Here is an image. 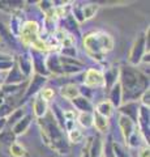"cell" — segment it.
Returning a JSON list of instances; mask_svg holds the SVG:
<instances>
[{
	"label": "cell",
	"mask_w": 150,
	"mask_h": 157,
	"mask_svg": "<svg viewBox=\"0 0 150 157\" xmlns=\"http://www.w3.org/2000/svg\"><path fill=\"white\" fill-rule=\"evenodd\" d=\"M88 153L89 157H102L103 155V141L101 137L95 136L93 137L91 143L88 147Z\"/></svg>",
	"instance_id": "ffe728a7"
},
{
	"label": "cell",
	"mask_w": 150,
	"mask_h": 157,
	"mask_svg": "<svg viewBox=\"0 0 150 157\" xmlns=\"http://www.w3.org/2000/svg\"><path fill=\"white\" fill-rule=\"evenodd\" d=\"M93 126L99 132H106L108 128V119L98 114V113L93 111Z\"/></svg>",
	"instance_id": "484cf974"
},
{
	"label": "cell",
	"mask_w": 150,
	"mask_h": 157,
	"mask_svg": "<svg viewBox=\"0 0 150 157\" xmlns=\"http://www.w3.org/2000/svg\"><path fill=\"white\" fill-rule=\"evenodd\" d=\"M17 67L26 78H30L33 76V60L30 56V52H22L17 58Z\"/></svg>",
	"instance_id": "30bf717a"
},
{
	"label": "cell",
	"mask_w": 150,
	"mask_h": 157,
	"mask_svg": "<svg viewBox=\"0 0 150 157\" xmlns=\"http://www.w3.org/2000/svg\"><path fill=\"white\" fill-rule=\"evenodd\" d=\"M59 60L61 63L63 68V75H73V73H79L82 68L85 67V64L81 60H79L77 58H64L59 56Z\"/></svg>",
	"instance_id": "52a82bcc"
},
{
	"label": "cell",
	"mask_w": 150,
	"mask_h": 157,
	"mask_svg": "<svg viewBox=\"0 0 150 157\" xmlns=\"http://www.w3.org/2000/svg\"><path fill=\"white\" fill-rule=\"evenodd\" d=\"M98 33V38H99V42H101V46H102V50L103 52H108L114 48V39L112 37L110 36L108 33L106 32H97Z\"/></svg>",
	"instance_id": "603a6c76"
},
{
	"label": "cell",
	"mask_w": 150,
	"mask_h": 157,
	"mask_svg": "<svg viewBox=\"0 0 150 157\" xmlns=\"http://www.w3.org/2000/svg\"><path fill=\"white\" fill-rule=\"evenodd\" d=\"M141 141H142V136H141V134H140V131H138V127H136V130L133 131V134L130 135V137L128 139L127 144L130 147V148H137V147L140 148Z\"/></svg>",
	"instance_id": "e575fe53"
},
{
	"label": "cell",
	"mask_w": 150,
	"mask_h": 157,
	"mask_svg": "<svg viewBox=\"0 0 150 157\" xmlns=\"http://www.w3.org/2000/svg\"><path fill=\"white\" fill-rule=\"evenodd\" d=\"M0 42H2V39H0Z\"/></svg>",
	"instance_id": "9f6ffc18"
},
{
	"label": "cell",
	"mask_w": 150,
	"mask_h": 157,
	"mask_svg": "<svg viewBox=\"0 0 150 157\" xmlns=\"http://www.w3.org/2000/svg\"><path fill=\"white\" fill-rule=\"evenodd\" d=\"M38 94H39L43 100H45L46 102L47 101H50V100H52V98H54V96H55V92H54V89H52V88H43V89L38 93Z\"/></svg>",
	"instance_id": "60d3db41"
},
{
	"label": "cell",
	"mask_w": 150,
	"mask_h": 157,
	"mask_svg": "<svg viewBox=\"0 0 150 157\" xmlns=\"http://www.w3.org/2000/svg\"><path fill=\"white\" fill-rule=\"evenodd\" d=\"M13 106L11 104H5V102H3L2 105H0V118H8L9 114L13 111Z\"/></svg>",
	"instance_id": "ab89813d"
},
{
	"label": "cell",
	"mask_w": 150,
	"mask_h": 157,
	"mask_svg": "<svg viewBox=\"0 0 150 157\" xmlns=\"http://www.w3.org/2000/svg\"><path fill=\"white\" fill-rule=\"evenodd\" d=\"M26 81V77L22 75L20 68L17 67V64L14 63L13 67L8 71L7 77L4 78V84H22Z\"/></svg>",
	"instance_id": "e0dca14e"
},
{
	"label": "cell",
	"mask_w": 150,
	"mask_h": 157,
	"mask_svg": "<svg viewBox=\"0 0 150 157\" xmlns=\"http://www.w3.org/2000/svg\"><path fill=\"white\" fill-rule=\"evenodd\" d=\"M103 75V85L106 89L110 90L116 82L119 81V75H120V68L119 67H110Z\"/></svg>",
	"instance_id": "9a60e30c"
},
{
	"label": "cell",
	"mask_w": 150,
	"mask_h": 157,
	"mask_svg": "<svg viewBox=\"0 0 150 157\" xmlns=\"http://www.w3.org/2000/svg\"><path fill=\"white\" fill-rule=\"evenodd\" d=\"M9 60H13L12 55L5 54V52H0V62H9Z\"/></svg>",
	"instance_id": "c3c4849f"
},
{
	"label": "cell",
	"mask_w": 150,
	"mask_h": 157,
	"mask_svg": "<svg viewBox=\"0 0 150 157\" xmlns=\"http://www.w3.org/2000/svg\"><path fill=\"white\" fill-rule=\"evenodd\" d=\"M119 82L123 90V101L125 102L136 101L149 89V77L132 66L120 68Z\"/></svg>",
	"instance_id": "6da1fadb"
},
{
	"label": "cell",
	"mask_w": 150,
	"mask_h": 157,
	"mask_svg": "<svg viewBox=\"0 0 150 157\" xmlns=\"http://www.w3.org/2000/svg\"><path fill=\"white\" fill-rule=\"evenodd\" d=\"M60 56H64V58H76L77 55V50L75 46H71V47H61L60 50Z\"/></svg>",
	"instance_id": "f35d334b"
},
{
	"label": "cell",
	"mask_w": 150,
	"mask_h": 157,
	"mask_svg": "<svg viewBox=\"0 0 150 157\" xmlns=\"http://www.w3.org/2000/svg\"><path fill=\"white\" fill-rule=\"evenodd\" d=\"M9 152H11V155L13 157H26L27 156V151L21 144H18L17 141H14L13 144L9 145Z\"/></svg>",
	"instance_id": "836d02e7"
},
{
	"label": "cell",
	"mask_w": 150,
	"mask_h": 157,
	"mask_svg": "<svg viewBox=\"0 0 150 157\" xmlns=\"http://www.w3.org/2000/svg\"><path fill=\"white\" fill-rule=\"evenodd\" d=\"M77 121L82 127L89 128L93 126V113H80L77 117Z\"/></svg>",
	"instance_id": "d6a6232c"
},
{
	"label": "cell",
	"mask_w": 150,
	"mask_h": 157,
	"mask_svg": "<svg viewBox=\"0 0 150 157\" xmlns=\"http://www.w3.org/2000/svg\"><path fill=\"white\" fill-rule=\"evenodd\" d=\"M0 98H3V94H2V92H0Z\"/></svg>",
	"instance_id": "f5cc1de1"
},
{
	"label": "cell",
	"mask_w": 150,
	"mask_h": 157,
	"mask_svg": "<svg viewBox=\"0 0 150 157\" xmlns=\"http://www.w3.org/2000/svg\"><path fill=\"white\" fill-rule=\"evenodd\" d=\"M119 127H120V131H122V135L124 137V141L127 143L128 139L130 137V135L133 134V131L136 130L137 124L134 123L133 121H130L129 118L119 114Z\"/></svg>",
	"instance_id": "4fadbf2b"
},
{
	"label": "cell",
	"mask_w": 150,
	"mask_h": 157,
	"mask_svg": "<svg viewBox=\"0 0 150 157\" xmlns=\"http://www.w3.org/2000/svg\"><path fill=\"white\" fill-rule=\"evenodd\" d=\"M82 137H84L82 131L76 128V127L73 130L68 131V139H69V141H72V143H80V141L82 140Z\"/></svg>",
	"instance_id": "8d00e7d4"
},
{
	"label": "cell",
	"mask_w": 150,
	"mask_h": 157,
	"mask_svg": "<svg viewBox=\"0 0 150 157\" xmlns=\"http://www.w3.org/2000/svg\"><path fill=\"white\" fill-rule=\"evenodd\" d=\"M111 149H112V155H114V157H130L129 152L125 149L123 145H120L119 143H114V141H112Z\"/></svg>",
	"instance_id": "d590c367"
},
{
	"label": "cell",
	"mask_w": 150,
	"mask_h": 157,
	"mask_svg": "<svg viewBox=\"0 0 150 157\" xmlns=\"http://www.w3.org/2000/svg\"><path fill=\"white\" fill-rule=\"evenodd\" d=\"M140 100H141V105L142 106L149 107L150 106V90L149 89L145 90L141 94V97H140Z\"/></svg>",
	"instance_id": "7bdbcfd3"
},
{
	"label": "cell",
	"mask_w": 150,
	"mask_h": 157,
	"mask_svg": "<svg viewBox=\"0 0 150 157\" xmlns=\"http://www.w3.org/2000/svg\"><path fill=\"white\" fill-rule=\"evenodd\" d=\"M108 102L112 105L114 109L115 107L119 109L123 105V90H122V85H120L119 81L108 90Z\"/></svg>",
	"instance_id": "5bb4252c"
},
{
	"label": "cell",
	"mask_w": 150,
	"mask_h": 157,
	"mask_svg": "<svg viewBox=\"0 0 150 157\" xmlns=\"http://www.w3.org/2000/svg\"><path fill=\"white\" fill-rule=\"evenodd\" d=\"M47 82V77L45 76H41V75H33L31 76V80L27 82V86H26V93H25V100H27L29 97L31 96H37L45 84Z\"/></svg>",
	"instance_id": "ba28073f"
},
{
	"label": "cell",
	"mask_w": 150,
	"mask_h": 157,
	"mask_svg": "<svg viewBox=\"0 0 150 157\" xmlns=\"http://www.w3.org/2000/svg\"><path fill=\"white\" fill-rule=\"evenodd\" d=\"M27 81L22 82V84H0V92L2 94H17L22 89H26Z\"/></svg>",
	"instance_id": "7402d4cb"
},
{
	"label": "cell",
	"mask_w": 150,
	"mask_h": 157,
	"mask_svg": "<svg viewBox=\"0 0 150 157\" xmlns=\"http://www.w3.org/2000/svg\"><path fill=\"white\" fill-rule=\"evenodd\" d=\"M98 9H99L98 4H94V3L84 4V6H82V17H84V20L93 18L97 14V12H98Z\"/></svg>",
	"instance_id": "f1b7e54d"
},
{
	"label": "cell",
	"mask_w": 150,
	"mask_h": 157,
	"mask_svg": "<svg viewBox=\"0 0 150 157\" xmlns=\"http://www.w3.org/2000/svg\"><path fill=\"white\" fill-rule=\"evenodd\" d=\"M138 109H140V104H137V101H130V102H125V104H123L118 110L122 115L129 118L130 121H133L134 123H137Z\"/></svg>",
	"instance_id": "8fae6325"
},
{
	"label": "cell",
	"mask_w": 150,
	"mask_h": 157,
	"mask_svg": "<svg viewBox=\"0 0 150 157\" xmlns=\"http://www.w3.org/2000/svg\"><path fill=\"white\" fill-rule=\"evenodd\" d=\"M38 6H39V8L45 13H47V12H50V11L54 9V3L50 2V0H43V2H39L38 3Z\"/></svg>",
	"instance_id": "b9f144b4"
},
{
	"label": "cell",
	"mask_w": 150,
	"mask_h": 157,
	"mask_svg": "<svg viewBox=\"0 0 150 157\" xmlns=\"http://www.w3.org/2000/svg\"><path fill=\"white\" fill-rule=\"evenodd\" d=\"M94 111L108 119V118L112 115V113H114V107L108 102V100H104V101H101L99 104L97 105V110H94Z\"/></svg>",
	"instance_id": "4316f807"
},
{
	"label": "cell",
	"mask_w": 150,
	"mask_h": 157,
	"mask_svg": "<svg viewBox=\"0 0 150 157\" xmlns=\"http://www.w3.org/2000/svg\"><path fill=\"white\" fill-rule=\"evenodd\" d=\"M145 52H148L146 51V43H145V36H140V37H137L136 41L133 42V46L130 48L129 58H128L129 64L132 67L140 64L142 60V56L145 55Z\"/></svg>",
	"instance_id": "5b68a950"
},
{
	"label": "cell",
	"mask_w": 150,
	"mask_h": 157,
	"mask_svg": "<svg viewBox=\"0 0 150 157\" xmlns=\"http://www.w3.org/2000/svg\"><path fill=\"white\" fill-rule=\"evenodd\" d=\"M14 64V60H9V62H0V72H5L9 71Z\"/></svg>",
	"instance_id": "ee69618b"
},
{
	"label": "cell",
	"mask_w": 150,
	"mask_h": 157,
	"mask_svg": "<svg viewBox=\"0 0 150 157\" xmlns=\"http://www.w3.org/2000/svg\"><path fill=\"white\" fill-rule=\"evenodd\" d=\"M24 25V21L22 18L18 16V14H13L12 18H11V26H9V32L11 34H13L14 37H18L21 33V29Z\"/></svg>",
	"instance_id": "83f0119b"
},
{
	"label": "cell",
	"mask_w": 150,
	"mask_h": 157,
	"mask_svg": "<svg viewBox=\"0 0 150 157\" xmlns=\"http://www.w3.org/2000/svg\"><path fill=\"white\" fill-rule=\"evenodd\" d=\"M18 37L25 45L33 46L39 39V24L37 21H25Z\"/></svg>",
	"instance_id": "277c9868"
},
{
	"label": "cell",
	"mask_w": 150,
	"mask_h": 157,
	"mask_svg": "<svg viewBox=\"0 0 150 157\" xmlns=\"http://www.w3.org/2000/svg\"><path fill=\"white\" fill-rule=\"evenodd\" d=\"M84 46L88 51L89 56H91L95 60L101 62L104 56V52L102 50V46H101L99 38H98V33H89L84 37Z\"/></svg>",
	"instance_id": "3957f363"
},
{
	"label": "cell",
	"mask_w": 150,
	"mask_h": 157,
	"mask_svg": "<svg viewBox=\"0 0 150 157\" xmlns=\"http://www.w3.org/2000/svg\"><path fill=\"white\" fill-rule=\"evenodd\" d=\"M38 124L41 127L42 137L47 145H50L52 149H56L59 153H67L68 151V143L65 141L64 132L55 122L51 113L38 119Z\"/></svg>",
	"instance_id": "7a4b0ae2"
},
{
	"label": "cell",
	"mask_w": 150,
	"mask_h": 157,
	"mask_svg": "<svg viewBox=\"0 0 150 157\" xmlns=\"http://www.w3.org/2000/svg\"><path fill=\"white\" fill-rule=\"evenodd\" d=\"M72 104L76 107V110H79L80 113H93V105H91L90 100L82 97V96H77L76 98L72 100Z\"/></svg>",
	"instance_id": "d6986e66"
},
{
	"label": "cell",
	"mask_w": 150,
	"mask_h": 157,
	"mask_svg": "<svg viewBox=\"0 0 150 157\" xmlns=\"http://www.w3.org/2000/svg\"><path fill=\"white\" fill-rule=\"evenodd\" d=\"M51 114L54 117L55 122L57 123V126L60 127L61 130H64L65 127V119H64V110L57 105V104H54L51 106Z\"/></svg>",
	"instance_id": "d4e9b609"
},
{
	"label": "cell",
	"mask_w": 150,
	"mask_h": 157,
	"mask_svg": "<svg viewBox=\"0 0 150 157\" xmlns=\"http://www.w3.org/2000/svg\"><path fill=\"white\" fill-rule=\"evenodd\" d=\"M46 68L48 73H54V75H63L61 63L59 60V55L56 54H48L46 58Z\"/></svg>",
	"instance_id": "2e32d148"
},
{
	"label": "cell",
	"mask_w": 150,
	"mask_h": 157,
	"mask_svg": "<svg viewBox=\"0 0 150 157\" xmlns=\"http://www.w3.org/2000/svg\"><path fill=\"white\" fill-rule=\"evenodd\" d=\"M25 115H26L25 109H24V107H18V109L13 110L11 114H9V117L7 118V124L13 126L14 123H16V122H18L22 117H25Z\"/></svg>",
	"instance_id": "4dcf8cb0"
},
{
	"label": "cell",
	"mask_w": 150,
	"mask_h": 157,
	"mask_svg": "<svg viewBox=\"0 0 150 157\" xmlns=\"http://www.w3.org/2000/svg\"><path fill=\"white\" fill-rule=\"evenodd\" d=\"M71 8H72V12H73L72 16L75 17L76 21L77 22H84L85 20H84V17H82V6H80V4H73Z\"/></svg>",
	"instance_id": "74e56055"
},
{
	"label": "cell",
	"mask_w": 150,
	"mask_h": 157,
	"mask_svg": "<svg viewBox=\"0 0 150 157\" xmlns=\"http://www.w3.org/2000/svg\"><path fill=\"white\" fill-rule=\"evenodd\" d=\"M76 118H77V115H76L75 111L64 110V119H65V122L67 121H76Z\"/></svg>",
	"instance_id": "7dc6e473"
},
{
	"label": "cell",
	"mask_w": 150,
	"mask_h": 157,
	"mask_svg": "<svg viewBox=\"0 0 150 157\" xmlns=\"http://www.w3.org/2000/svg\"><path fill=\"white\" fill-rule=\"evenodd\" d=\"M7 126V118H0V132H2Z\"/></svg>",
	"instance_id": "681fc988"
},
{
	"label": "cell",
	"mask_w": 150,
	"mask_h": 157,
	"mask_svg": "<svg viewBox=\"0 0 150 157\" xmlns=\"http://www.w3.org/2000/svg\"><path fill=\"white\" fill-rule=\"evenodd\" d=\"M137 127L138 131L141 134L144 141H146L149 145V131H150V113L149 107H145L142 105H140L138 109V117H137Z\"/></svg>",
	"instance_id": "8992f818"
},
{
	"label": "cell",
	"mask_w": 150,
	"mask_h": 157,
	"mask_svg": "<svg viewBox=\"0 0 150 157\" xmlns=\"http://www.w3.org/2000/svg\"><path fill=\"white\" fill-rule=\"evenodd\" d=\"M84 82H85V86H88V88L103 85V75H102V72H99L98 70H94V68H90V70H88L85 72Z\"/></svg>",
	"instance_id": "7c38bea8"
},
{
	"label": "cell",
	"mask_w": 150,
	"mask_h": 157,
	"mask_svg": "<svg viewBox=\"0 0 150 157\" xmlns=\"http://www.w3.org/2000/svg\"><path fill=\"white\" fill-rule=\"evenodd\" d=\"M104 157H111V156H104Z\"/></svg>",
	"instance_id": "db71d44e"
},
{
	"label": "cell",
	"mask_w": 150,
	"mask_h": 157,
	"mask_svg": "<svg viewBox=\"0 0 150 157\" xmlns=\"http://www.w3.org/2000/svg\"><path fill=\"white\" fill-rule=\"evenodd\" d=\"M138 157H150V149L149 145H144L138 148Z\"/></svg>",
	"instance_id": "bcb514c9"
},
{
	"label": "cell",
	"mask_w": 150,
	"mask_h": 157,
	"mask_svg": "<svg viewBox=\"0 0 150 157\" xmlns=\"http://www.w3.org/2000/svg\"><path fill=\"white\" fill-rule=\"evenodd\" d=\"M79 90H80V96L88 98V100H90V98H91V89H90V88L84 85V86L79 88Z\"/></svg>",
	"instance_id": "f6af8a7d"
},
{
	"label": "cell",
	"mask_w": 150,
	"mask_h": 157,
	"mask_svg": "<svg viewBox=\"0 0 150 157\" xmlns=\"http://www.w3.org/2000/svg\"><path fill=\"white\" fill-rule=\"evenodd\" d=\"M60 94L61 97L67 98V100H73L77 96H80V90H79V86L75 85V84H65L61 86L60 89Z\"/></svg>",
	"instance_id": "cb8c5ba5"
},
{
	"label": "cell",
	"mask_w": 150,
	"mask_h": 157,
	"mask_svg": "<svg viewBox=\"0 0 150 157\" xmlns=\"http://www.w3.org/2000/svg\"><path fill=\"white\" fill-rule=\"evenodd\" d=\"M48 106H47V102L43 100V98L37 94L35 98H34V104H33V111H34V115L39 119V118H43L46 114H47V110Z\"/></svg>",
	"instance_id": "44dd1931"
},
{
	"label": "cell",
	"mask_w": 150,
	"mask_h": 157,
	"mask_svg": "<svg viewBox=\"0 0 150 157\" xmlns=\"http://www.w3.org/2000/svg\"><path fill=\"white\" fill-rule=\"evenodd\" d=\"M82 157H89V153H88V148L84 149V153H82Z\"/></svg>",
	"instance_id": "f907efd6"
},
{
	"label": "cell",
	"mask_w": 150,
	"mask_h": 157,
	"mask_svg": "<svg viewBox=\"0 0 150 157\" xmlns=\"http://www.w3.org/2000/svg\"><path fill=\"white\" fill-rule=\"evenodd\" d=\"M3 102H4V101H3V98H0V105H2Z\"/></svg>",
	"instance_id": "816d5d0a"
},
{
	"label": "cell",
	"mask_w": 150,
	"mask_h": 157,
	"mask_svg": "<svg viewBox=\"0 0 150 157\" xmlns=\"http://www.w3.org/2000/svg\"><path fill=\"white\" fill-rule=\"evenodd\" d=\"M16 141V135L12 132V130H3L0 132V143L4 145H11Z\"/></svg>",
	"instance_id": "1f68e13d"
},
{
	"label": "cell",
	"mask_w": 150,
	"mask_h": 157,
	"mask_svg": "<svg viewBox=\"0 0 150 157\" xmlns=\"http://www.w3.org/2000/svg\"><path fill=\"white\" fill-rule=\"evenodd\" d=\"M30 56H31V60H33V70L35 71L37 75H41V76H45V77H47L50 75L47 71V68H46V58L43 55V52L33 50L31 48Z\"/></svg>",
	"instance_id": "9c48e42d"
},
{
	"label": "cell",
	"mask_w": 150,
	"mask_h": 157,
	"mask_svg": "<svg viewBox=\"0 0 150 157\" xmlns=\"http://www.w3.org/2000/svg\"><path fill=\"white\" fill-rule=\"evenodd\" d=\"M30 123H31V115L26 114L25 117H22L20 121L16 122V123L13 124L12 132L16 136H20L22 134H25V132L27 131V128H29V126H30Z\"/></svg>",
	"instance_id": "ac0fdd59"
},
{
	"label": "cell",
	"mask_w": 150,
	"mask_h": 157,
	"mask_svg": "<svg viewBox=\"0 0 150 157\" xmlns=\"http://www.w3.org/2000/svg\"><path fill=\"white\" fill-rule=\"evenodd\" d=\"M24 4H25L24 2H11V0H8V2H0V9H3L5 12H14L17 9L22 8Z\"/></svg>",
	"instance_id": "f546056e"
},
{
	"label": "cell",
	"mask_w": 150,
	"mask_h": 157,
	"mask_svg": "<svg viewBox=\"0 0 150 157\" xmlns=\"http://www.w3.org/2000/svg\"><path fill=\"white\" fill-rule=\"evenodd\" d=\"M0 80H2V76H0Z\"/></svg>",
	"instance_id": "11a10c76"
}]
</instances>
